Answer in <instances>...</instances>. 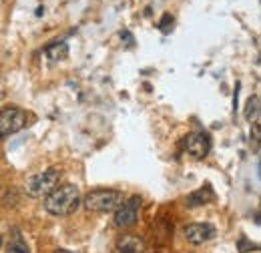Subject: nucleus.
I'll return each instance as SVG.
<instances>
[{
	"label": "nucleus",
	"mask_w": 261,
	"mask_h": 253,
	"mask_svg": "<svg viewBox=\"0 0 261 253\" xmlns=\"http://www.w3.org/2000/svg\"><path fill=\"white\" fill-rule=\"evenodd\" d=\"M251 131H253V151H255V153H259V139H261V135H259V125L255 123Z\"/></svg>",
	"instance_id": "14"
},
{
	"label": "nucleus",
	"mask_w": 261,
	"mask_h": 253,
	"mask_svg": "<svg viewBox=\"0 0 261 253\" xmlns=\"http://www.w3.org/2000/svg\"><path fill=\"white\" fill-rule=\"evenodd\" d=\"M139 207H141V197L135 195L127 201H123V205L115 211V225L119 229H129L137 223L139 217Z\"/></svg>",
	"instance_id": "5"
},
{
	"label": "nucleus",
	"mask_w": 261,
	"mask_h": 253,
	"mask_svg": "<svg viewBox=\"0 0 261 253\" xmlns=\"http://www.w3.org/2000/svg\"><path fill=\"white\" fill-rule=\"evenodd\" d=\"M27 125V113L18 107H6L0 111V137L14 135Z\"/></svg>",
	"instance_id": "4"
},
{
	"label": "nucleus",
	"mask_w": 261,
	"mask_h": 253,
	"mask_svg": "<svg viewBox=\"0 0 261 253\" xmlns=\"http://www.w3.org/2000/svg\"><path fill=\"white\" fill-rule=\"evenodd\" d=\"M125 201V195L115 189H97L91 191L85 197V207L93 213H111L117 211Z\"/></svg>",
	"instance_id": "2"
},
{
	"label": "nucleus",
	"mask_w": 261,
	"mask_h": 253,
	"mask_svg": "<svg viewBox=\"0 0 261 253\" xmlns=\"http://www.w3.org/2000/svg\"><path fill=\"white\" fill-rule=\"evenodd\" d=\"M185 151L195 159H203L209 155L211 151V139L207 133H201V131H195V133H189L185 137Z\"/></svg>",
	"instance_id": "6"
},
{
	"label": "nucleus",
	"mask_w": 261,
	"mask_h": 253,
	"mask_svg": "<svg viewBox=\"0 0 261 253\" xmlns=\"http://www.w3.org/2000/svg\"><path fill=\"white\" fill-rule=\"evenodd\" d=\"M81 207V191L74 185H61L44 197V209L55 217L72 215Z\"/></svg>",
	"instance_id": "1"
},
{
	"label": "nucleus",
	"mask_w": 261,
	"mask_h": 253,
	"mask_svg": "<svg viewBox=\"0 0 261 253\" xmlns=\"http://www.w3.org/2000/svg\"><path fill=\"white\" fill-rule=\"evenodd\" d=\"M121 38H125V40H127V42H129V46L130 44H133V36H130L129 32L125 31V32H121Z\"/></svg>",
	"instance_id": "15"
},
{
	"label": "nucleus",
	"mask_w": 261,
	"mask_h": 253,
	"mask_svg": "<svg viewBox=\"0 0 261 253\" xmlns=\"http://www.w3.org/2000/svg\"><path fill=\"white\" fill-rule=\"evenodd\" d=\"M119 253H145V241L139 235H123L117 241Z\"/></svg>",
	"instance_id": "8"
},
{
	"label": "nucleus",
	"mask_w": 261,
	"mask_h": 253,
	"mask_svg": "<svg viewBox=\"0 0 261 253\" xmlns=\"http://www.w3.org/2000/svg\"><path fill=\"white\" fill-rule=\"evenodd\" d=\"M171 27H173V16L171 14H165L163 18H161V22H159V29L167 34V32L171 31Z\"/></svg>",
	"instance_id": "13"
},
{
	"label": "nucleus",
	"mask_w": 261,
	"mask_h": 253,
	"mask_svg": "<svg viewBox=\"0 0 261 253\" xmlns=\"http://www.w3.org/2000/svg\"><path fill=\"white\" fill-rule=\"evenodd\" d=\"M59 179H61V171L50 167L42 173H36L33 177H29L27 183H24V189L31 197L40 199V197H46L48 193H53L59 187Z\"/></svg>",
	"instance_id": "3"
},
{
	"label": "nucleus",
	"mask_w": 261,
	"mask_h": 253,
	"mask_svg": "<svg viewBox=\"0 0 261 253\" xmlns=\"http://www.w3.org/2000/svg\"><path fill=\"white\" fill-rule=\"evenodd\" d=\"M6 253H31V249H29V245L20 237H12L8 247H6Z\"/></svg>",
	"instance_id": "12"
},
{
	"label": "nucleus",
	"mask_w": 261,
	"mask_h": 253,
	"mask_svg": "<svg viewBox=\"0 0 261 253\" xmlns=\"http://www.w3.org/2000/svg\"><path fill=\"white\" fill-rule=\"evenodd\" d=\"M55 253H70V251H66V249H57Z\"/></svg>",
	"instance_id": "16"
},
{
	"label": "nucleus",
	"mask_w": 261,
	"mask_h": 253,
	"mask_svg": "<svg viewBox=\"0 0 261 253\" xmlns=\"http://www.w3.org/2000/svg\"><path fill=\"white\" fill-rule=\"evenodd\" d=\"M213 197H215V193H213V189L207 185V187H203V189H197V191H193L191 195H187L185 203H187V207H199V205L209 203Z\"/></svg>",
	"instance_id": "9"
},
{
	"label": "nucleus",
	"mask_w": 261,
	"mask_h": 253,
	"mask_svg": "<svg viewBox=\"0 0 261 253\" xmlns=\"http://www.w3.org/2000/svg\"><path fill=\"white\" fill-rule=\"evenodd\" d=\"M183 233H185V239L189 243L201 245V243H205V241L215 237V227L209 225V223H191V225L185 227Z\"/></svg>",
	"instance_id": "7"
},
{
	"label": "nucleus",
	"mask_w": 261,
	"mask_h": 253,
	"mask_svg": "<svg viewBox=\"0 0 261 253\" xmlns=\"http://www.w3.org/2000/svg\"><path fill=\"white\" fill-rule=\"evenodd\" d=\"M44 55L48 57V61L57 63V61H63L68 55V44L66 42H50L46 48H44Z\"/></svg>",
	"instance_id": "10"
},
{
	"label": "nucleus",
	"mask_w": 261,
	"mask_h": 253,
	"mask_svg": "<svg viewBox=\"0 0 261 253\" xmlns=\"http://www.w3.org/2000/svg\"><path fill=\"white\" fill-rule=\"evenodd\" d=\"M257 117H259V96L253 95L249 96V100L245 105V121L257 123Z\"/></svg>",
	"instance_id": "11"
}]
</instances>
